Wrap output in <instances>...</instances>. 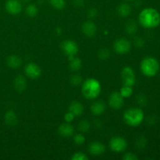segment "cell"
I'll list each match as a JSON object with an SVG mask.
<instances>
[{"label":"cell","mask_w":160,"mask_h":160,"mask_svg":"<svg viewBox=\"0 0 160 160\" xmlns=\"http://www.w3.org/2000/svg\"><path fill=\"white\" fill-rule=\"evenodd\" d=\"M138 21L143 28L147 29L157 28L160 24L159 12L155 8H145L139 13Z\"/></svg>","instance_id":"1"},{"label":"cell","mask_w":160,"mask_h":160,"mask_svg":"<svg viewBox=\"0 0 160 160\" xmlns=\"http://www.w3.org/2000/svg\"><path fill=\"white\" fill-rule=\"evenodd\" d=\"M102 92V86L95 78H88L84 81L81 87V92L87 99L93 100L98 98Z\"/></svg>","instance_id":"2"},{"label":"cell","mask_w":160,"mask_h":160,"mask_svg":"<svg viewBox=\"0 0 160 160\" xmlns=\"http://www.w3.org/2000/svg\"><path fill=\"white\" fill-rule=\"evenodd\" d=\"M123 121L131 127H138L143 122L145 113L140 108L133 107L127 109L123 115Z\"/></svg>","instance_id":"3"},{"label":"cell","mask_w":160,"mask_h":160,"mask_svg":"<svg viewBox=\"0 0 160 160\" xmlns=\"http://www.w3.org/2000/svg\"><path fill=\"white\" fill-rule=\"evenodd\" d=\"M141 71L145 76L148 78L155 77L159 71V62L156 58L148 56L142 59L140 65Z\"/></svg>","instance_id":"4"},{"label":"cell","mask_w":160,"mask_h":160,"mask_svg":"<svg viewBox=\"0 0 160 160\" xmlns=\"http://www.w3.org/2000/svg\"><path fill=\"white\" fill-rule=\"evenodd\" d=\"M61 49L68 58L74 57L79 51L78 45L74 41L65 40L61 43Z\"/></svg>","instance_id":"5"},{"label":"cell","mask_w":160,"mask_h":160,"mask_svg":"<svg viewBox=\"0 0 160 160\" xmlns=\"http://www.w3.org/2000/svg\"><path fill=\"white\" fill-rule=\"evenodd\" d=\"M121 80L123 85L133 87L135 84V73H134V70L131 67H123L121 71Z\"/></svg>","instance_id":"6"},{"label":"cell","mask_w":160,"mask_h":160,"mask_svg":"<svg viewBox=\"0 0 160 160\" xmlns=\"http://www.w3.org/2000/svg\"><path fill=\"white\" fill-rule=\"evenodd\" d=\"M113 48L117 54L125 55L131 49V43L128 39L121 38L114 42Z\"/></svg>","instance_id":"7"},{"label":"cell","mask_w":160,"mask_h":160,"mask_svg":"<svg viewBox=\"0 0 160 160\" xmlns=\"http://www.w3.org/2000/svg\"><path fill=\"white\" fill-rule=\"evenodd\" d=\"M109 148L115 152H122L128 148V142L122 137H113L109 141Z\"/></svg>","instance_id":"8"},{"label":"cell","mask_w":160,"mask_h":160,"mask_svg":"<svg viewBox=\"0 0 160 160\" xmlns=\"http://www.w3.org/2000/svg\"><path fill=\"white\" fill-rule=\"evenodd\" d=\"M108 103L112 109H120L124 104V98L120 95V92H113L109 95Z\"/></svg>","instance_id":"9"},{"label":"cell","mask_w":160,"mask_h":160,"mask_svg":"<svg viewBox=\"0 0 160 160\" xmlns=\"http://www.w3.org/2000/svg\"><path fill=\"white\" fill-rule=\"evenodd\" d=\"M24 71L25 74L28 76V78L33 80L38 79V78H40L41 74H42L41 67L34 62H30L28 65H26Z\"/></svg>","instance_id":"10"},{"label":"cell","mask_w":160,"mask_h":160,"mask_svg":"<svg viewBox=\"0 0 160 160\" xmlns=\"http://www.w3.org/2000/svg\"><path fill=\"white\" fill-rule=\"evenodd\" d=\"M5 7L9 14L17 15L22 11V2L20 0H7Z\"/></svg>","instance_id":"11"},{"label":"cell","mask_w":160,"mask_h":160,"mask_svg":"<svg viewBox=\"0 0 160 160\" xmlns=\"http://www.w3.org/2000/svg\"><path fill=\"white\" fill-rule=\"evenodd\" d=\"M88 151L91 155L94 156H99L104 154L106 152V147L99 142H94L88 146Z\"/></svg>","instance_id":"12"},{"label":"cell","mask_w":160,"mask_h":160,"mask_svg":"<svg viewBox=\"0 0 160 160\" xmlns=\"http://www.w3.org/2000/svg\"><path fill=\"white\" fill-rule=\"evenodd\" d=\"M58 133L59 135L63 138H70L72 137L74 134V128L70 124V123L65 122L59 125L58 128Z\"/></svg>","instance_id":"13"},{"label":"cell","mask_w":160,"mask_h":160,"mask_svg":"<svg viewBox=\"0 0 160 160\" xmlns=\"http://www.w3.org/2000/svg\"><path fill=\"white\" fill-rule=\"evenodd\" d=\"M82 31L85 36L93 38L97 31V27L92 21H86L82 25Z\"/></svg>","instance_id":"14"},{"label":"cell","mask_w":160,"mask_h":160,"mask_svg":"<svg viewBox=\"0 0 160 160\" xmlns=\"http://www.w3.org/2000/svg\"><path fill=\"white\" fill-rule=\"evenodd\" d=\"M106 103L103 101H101V100L95 102L91 106V112L95 116L102 115V114L106 111Z\"/></svg>","instance_id":"15"},{"label":"cell","mask_w":160,"mask_h":160,"mask_svg":"<svg viewBox=\"0 0 160 160\" xmlns=\"http://www.w3.org/2000/svg\"><path fill=\"white\" fill-rule=\"evenodd\" d=\"M69 111L71 112L75 117H79L84 112V106L78 101H73L69 106Z\"/></svg>","instance_id":"16"},{"label":"cell","mask_w":160,"mask_h":160,"mask_svg":"<svg viewBox=\"0 0 160 160\" xmlns=\"http://www.w3.org/2000/svg\"><path fill=\"white\" fill-rule=\"evenodd\" d=\"M4 120L6 124L9 127L16 126L17 124V122H18L17 114L12 110H9L6 112L4 116Z\"/></svg>","instance_id":"17"},{"label":"cell","mask_w":160,"mask_h":160,"mask_svg":"<svg viewBox=\"0 0 160 160\" xmlns=\"http://www.w3.org/2000/svg\"><path fill=\"white\" fill-rule=\"evenodd\" d=\"M27 87L26 79L22 75H19L14 80V88L19 92H24Z\"/></svg>","instance_id":"18"},{"label":"cell","mask_w":160,"mask_h":160,"mask_svg":"<svg viewBox=\"0 0 160 160\" xmlns=\"http://www.w3.org/2000/svg\"><path fill=\"white\" fill-rule=\"evenodd\" d=\"M6 63H7L8 67H10V68L18 69L21 66L22 60L19 56H16V55H12V56H9L7 58V59H6Z\"/></svg>","instance_id":"19"},{"label":"cell","mask_w":160,"mask_h":160,"mask_svg":"<svg viewBox=\"0 0 160 160\" xmlns=\"http://www.w3.org/2000/svg\"><path fill=\"white\" fill-rule=\"evenodd\" d=\"M117 13L121 17H128L131 13V7L128 3H121L117 7Z\"/></svg>","instance_id":"20"},{"label":"cell","mask_w":160,"mask_h":160,"mask_svg":"<svg viewBox=\"0 0 160 160\" xmlns=\"http://www.w3.org/2000/svg\"><path fill=\"white\" fill-rule=\"evenodd\" d=\"M70 60V68L72 71H78L81 70L82 67V61L80 58L78 57H71L69 58Z\"/></svg>","instance_id":"21"},{"label":"cell","mask_w":160,"mask_h":160,"mask_svg":"<svg viewBox=\"0 0 160 160\" xmlns=\"http://www.w3.org/2000/svg\"><path fill=\"white\" fill-rule=\"evenodd\" d=\"M125 30H126L127 33L129 34H135L138 31V26L136 22L133 20H130L125 26Z\"/></svg>","instance_id":"22"},{"label":"cell","mask_w":160,"mask_h":160,"mask_svg":"<svg viewBox=\"0 0 160 160\" xmlns=\"http://www.w3.org/2000/svg\"><path fill=\"white\" fill-rule=\"evenodd\" d=\"M25 11H26V13L28 17H34L37 16L38 9V7L34 4H29L26 7Z\"/></svg>","instance_id":"23"},{"label":"cell","mask_w":160,"mask_h":160,"mask_svg":"<svg viewBox=\"0 0 160 160\" xmlns=\"http://www.w3.org/2000/svg\"><path fill=\"white\" fill-rule=\"evenodd\" d=\"M51 6L54 9L62 10L66 6V0H49Z\"/></svg>","instance_id":"24"},{"label":"cell","mask_w":160,"mask_h":160,"mask_svg":"<svg viewBox=\"0 0 160 160\" xmlns=\"http://www.w3.org/2000/svg\"><path fill=\"white\" fill-rule=\"evenodd\" d=\"M120 93L124 98H129V97H131L133 95L132 87H131V86L123 85V87L120 88Z\"/></svg>","instance_id":"25"},{"label":"cell","mask_w":160,"mask_h":160,"mask_svg":"<svg viewBox=\"0 0 160 160\" xmlns=\"http://www.w3.org/2000/svg\"><path fill=\"white\" fill-rule=\"evenodd\" d=\"M78 128L80 131H81V132L83 133L88 132L91 128L90 122H89L88 120H81V121L78 123Z\"/></svg>","instance_id":"26"},{"label":"cell","mask_w":160,"mask_h":160,"mask_svg":"<svg viewBox=\"0 0 160 160\" xmlns=\"http://www.w3.org/2000/svg\"><path fill=\"white\" fill-rule=\"evenodd\" d=\"M98 57L101 60H106L110 57V52L107 48H101L98 52Z\"/></svg>","instance_id":"27"},{"label":"cell","mask_w":160,"mask_h":160,"mask_svg":"<svg viewBox=\"0 0 160 160\" xmlns=\"http://www.w3.org/2000/svg\"><path fill=\"white\" fill-rule=\"evenodd\" d=\"M82 82V77L79 74H73V76L70 78V84L73 86H77L80 85Z\"/></svg>","instance_id":"28"},{"label":"cell","mask_w":160,"mask_h":160,"mask_svg":"<svg viewBox=\"0 0 160 160\" xmlns=\"http://www.w3.org/2000/svg\"><path fill=\"white\" fill-rule=\"evenodd\" d=\"M88 156L84 152H75L73 156H71L72 160H88Z\"/></svg>","instance_id":"29"},{"label":"cell","mask_w":160,"mask_h":160,"mask_svg":"<svg viewBox=\"0 0 160 160\" xmlns=\"http://www.w3.org/2000/svg\"><path fill=\"white\" fill-rule=\"evenodd\" d=\"M85 137L82 134H78L73 136V142H74L75 144H77L78 145H83L85 142Z\"/></svg>","instance_id":"30"},{"label":"cell","mask_w":160,"mask_h":160,"mask_svg":"<svg viewBox=\"0 0 160 160\" xmlns=\"http://www.w3.org/2000/svg\"><path fill=\"white\" fill-rule=\"evenodd\" d=\"M146 139L144 137H140L137 139V142H136V145L138 147V148L142 149V148H145L146 146Z\"/></svg>","instance_id":"31"},{"label":"cell","mask_w":160,"mask_h":160,"mask_svg":"<svg viewBox=\"0 0 160 160\" xmlns=\"http://www.w3.org/2000/svg\"><path fill=\"white\" fill-rule=\"evenodd\" d=\"M123 160H138V157L133 152H128L123 156Z\"/></svg>","instance_id":"32"},{"label":"cell","mask_w":160,"mask_h":160,"mask_svg":"<svg viewBox=\"0 0 160 160\" xmlns=\"http://www.w3.org/2000/svg\"><path fill=\"white\" fill-rule=\"evenodd\" d=\"M75 117H75L71 112L69 111V112H67V113H66L65 116H64V120H65V122H67V123H71V122L74 120Z\"/></svg>","instance_id":"33"},{"label":"cell","mask_w":160,"mask_h":160,"mask_svg":"<svg viewBox=\"0 0 160 160\" xmlns=\"http://www.w3.org/2000/svg\"><path fill=\"white\" fill-rule=\"evenodd\" d=\"M137 101L141 106H145V105H146L147 102L146 97L143 95H139L137 98Z\"/></svg>","instance_id":"34"},{"label":"cell","mask_w":160,"mask_h":160,"mask_svg":"<svg viewBox=\"0 0 160 160\" xmlns=\"http://www.w3.org/2000/svg\"><path fill=\"white\" fill-rule=\"evenodd\" d=\"M97 14H98V12H97V10L95 9H91L88 12V16L91 18L95 17L97 16Z\"/></svg>","instance_id":"35"},{"label":"cell","mask_w":160,"mask_h":160,"mask_svg":"<svg viewBox=\"0 0 160 160\" xmlns=\"http://www.w3.org/2000/svg\"><path fill=\"white\" fill-rule=\"evenodd\" d=\"M135 45H137L138 47H142L144 45V41L141 38H138L135 40Z\"/></svg>","instance_id":"36"},{"label":"cell","mask_w":160,"mask_h":160,"mask_svg":"<svg viewBox=\"0 0 160 160\" xmlns=\"http://www.w3.org/2000/svg\"><path fill=\"white\" fill-rule=\"evenodd\" d=\"M21 1L23 2H30V0H21Z\"/></svg>","instance_id":"37"},{"label":"cell","mask_w":160,"mask_h":160,"mask_svg":"<svg viewBox=\"0 0 160 160\" xmlns=\"http://www.w3.org/2000/svg\"><path fill=\"white\" fill-rule=\"evenodd\" d=\"M125 1H134V0H125Z\"/></svg>","instance_id":"38"}]
</instances>
